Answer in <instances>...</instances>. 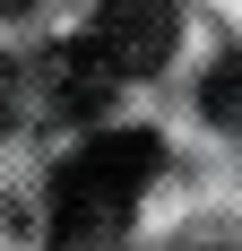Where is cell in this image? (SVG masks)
Masks as SVG:
<instances>
[{
    "label": "cell",
    "mask_w": 242,
    "mask_h": 251,
    "mask_svg": "<svg viewBox=\"0 0 242 251\" xmlns=\"http://www.w3.org/2000/svg\"><path fill=\"white\" fill-rule=\"evenodd\" d=\"M156 165H165V139H156V130H104V139H87L78 156H61V174H52V217H61V234L121 226L130 200L156 182Z\"/></svg>",
    "instance_id": "6da1fadb"
},
{
    "label": "cell",
    "mask_w": 242,
    "mask_h": 251,
    "mask_svg": "<svg viewBox=\"0 0 242 251\" xmlns=\"http://www.w3.org/2000/svg\"><path fill=\"white\" fill-rule=\"evenodd\" d=\"M87 35L113 52L121 78H147V70H165L173 44H182V9H173V0H104Z\"/></svg>",
    "instance_id": "7a4b0ae2"
},
{
    "label": "cell",
    "mask_w": 242,
    "mask_h": 251,
    "mask_svg": "<svg viewBox=\"0 0 242 251\" xmlns=\"http://www.w3.org/2000/svg\"><path fill=\"white\" fill-rule=\"evenodd\" d=\"M35 78H44V104H52V113H78V122H87V113H104V104L130 87L96 35H78V44H52L44 61H35Z\"/></svg>",
    "instance_id": "3957f363"
},
{
    "label": "cell",
    "mask_w": 242,
    "mask_h": 251,
    "mask_svg": "<svg viewBox=\"0 0 242 251\" xmlns=\"http://www.w3.org/2000/svg\"><path fill=\"white\" fill-rule=\"evenodd\" d=\"M199 113L217 130H242V52H225L217 70H208V87H199Z\"/></svg>",
    "instance_id": "277c9868"
},
{
    "label": "cell",
    "mask_w": 242,
    "mask_h": 251,
    "mask_svg": "<svg viewBox=\"0 0 242 251\" xmlns=\"http://www.w3.org/2000/svg\"><path fill=\"white\" fill-rule=\"evenodd\" d=\"M18 9H35V0H9V18H18Z\"/></svg>",
    "instance_id": "5b68a950"
}]
</instances>
